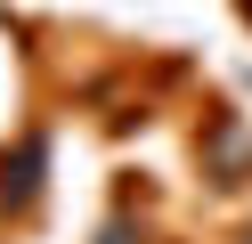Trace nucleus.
<instances>
[{
  "label": "nucleus",
  "instance_id": "1",
  "mask_svg": "<svg viewBox=\"0 0 252 244\" xmlns=\"http://www.w3.org/2000/svg\"><path fill=\"white\" fill-rule=\"evenodd\" d=\"M203 146H212V179H220V187H244V179H252V139L236 122H212Z\"/></svg>",
  "mask_w": 252,
  "mask_h": 244
}]
</instances>
